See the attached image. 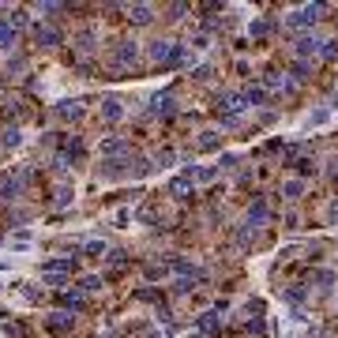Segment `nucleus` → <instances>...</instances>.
Here are the masks:
<instances>
[{
	"label": "nucleus",
	"instance_id": "20e7f679",
	"mask_svg": "<svg viewBox=\"0 0 338 338\" xmlns=\"http://www.w3.org/2000/svg\"><path fill=\"white\" fill-rule=\"evenodd\" d=\"M132 15H136V23H147V19H151V11H147V8H136Z\"/></svg>",
	"mask_w": 338,
	"mask_h": 338
},
{
	"label": "nucleus",
	"instance_id": "f257e3e1",
	"mask_svg": "<svg viewBox=\"0 0 338 338\" xmlns=\"http://www.w3.org/2000/svg\"><path fill=\"white\" fill-rule=\"evenodd\" d=\"M154 60H169V57H173V45H169V42H154Z\"/></svg>",
	"mask_w": 338,
	"mask_h": 338
},
{
	"label": "nucleus",
	"instance_id": "f03ea898",
	"mask_svg": "<svg viewBox=\"0 0 338 338\" xmlns=\"http://www.w3.org/2000/svg\"><path fill=\"white\" fill-rule=\"evenodd\" d=\"M267 218V207H263V203H256V207L248 211V222H263Z\"/></svg>",
	"mask_w": 338,
	"mask_h": 338
},
{
	"label": "nucleus",
	"instance_id": "7ed1b4c3",
	"mask_svg": "<svg viewBox=\"0 0 338 338\" xmlns=\"http://www.w3.org/2000/svg\"><path fill=\"white\" fill-rule=\"evenodd\" d=\"M320 45H323V42H316V38H305V42H301V53H316Z\"/></svg>",
	"mask_w": 338,
	"mask_h": 338
},
{
	"label": "nucleus",
	"instance_id": "39448f33",
	"mask_svg": "<svg viewBox=\"0 0 338 338\" xmlns=\"http://www.w3.org/2000/svg\"><path fill=\"white\" fill-rule=\"evenodd\" d=\"M331 218H334V222H338V203H334V207H331Z\"/></svg>",
	"mask_w": 338,
	"mask_h": 338
}]
</instances>
